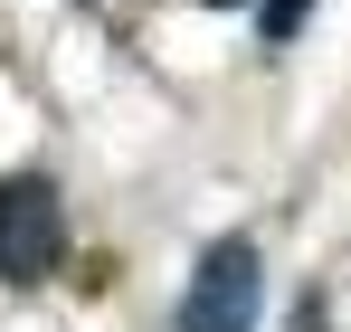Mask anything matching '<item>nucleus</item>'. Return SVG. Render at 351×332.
I'll list each match as a JSON object with an SVG mask.
<instances>
[{
    "label": "nucleus",
    "instance_id": "7ed1b4c3",
    "mask_svg": "<svg viewBox=\"0 0 351 332\" xmlns=\"http://www.w3.org/2000/svg\"><path fill=\"white\" fill-rule=\"evenodd\" d=\"M304 10H313V0H256V38H266V48H285L294 29H304Z\"/></svg>",
    "mask_w": 351,
    "mask_h": 332
},
{
    "label": "nucleus",
    "instance_id": "f257e3e1",
    "mask_svg": "<svg viewBox=\"0 0 351 332\" xmlns=\"http://www.w3.org/2000/svg\"><path fill=\"white\" fill-rule=\"evenodd\" d=\"M66 266V200L48 171L0 180V285H48Z\"/></svg>",
    "mask_w": 351,
    "mask_h": 332
},
{
    "label": "nucleus",
    "instance_id": "f03ea898",
    "mask_svg": "<svg viewBox=\"0 0 351 332\" xmlns=\"http://www.w3.org/2000/svg\"><path fill=\"white\" fill-rule=\"evenodd\" d=\"M256 304H266V276H256V247L247 237H219L199 257V276L180 294L171 332H256Z\"/></svg>",
    "mask_w": 351,
    "mask_h": 332
},
{
    "label": "nucleus",
    "instance_id": "20e7f679",
    "mask_svg": "<svg viewBox=\"0 0 351 332\" xmlns=\"http://www.w3.org/2000/svg\"><path fill=\"white\" fill-rule=\"evenodd\" d=\"M285 332H332V313H323V294H304V304H294V323Z\"/></svg>",
    "mask_w": 351,
    "mask_h": 332
}]
</instances>
